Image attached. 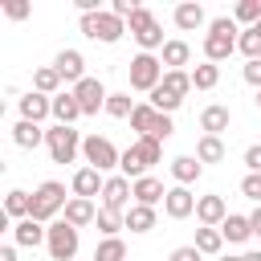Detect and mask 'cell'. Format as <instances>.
<instances>
[{"label": "cell", "mask_w": 261, "mask_h": 261, "mask_svg": "<svg viewBox=\"0 0 261 261\" xmlns=\"http://www.w3.org/2000/svg\"><path fill=\"white\" fill-rule=\"evenodd\" d=\"M253 29H257V33H261V24H253Z\"/></svg>", "instance_id": "816d5d0a"}, {"label": "cell", "mask_w": 261, "mask_h": 261, "mask_svg": "<svg viewBox=\"0 0 261 261\" xmlns=\"http://www.w3.org/2000/svg\"><path fill=\"white\" fill-rule=\"evenodd\" d=\"M171 20H175V29H179V33H196V29H204V24H208V12H204V4L184 0V4H175Z\"/></svg>", "instance_id": "9a60e30c"}, {"label": "cell", "mask_w": 261, "mask_h": 261, "mask_svg": "<svg viewBox=\"0 0 261 261\" xmlns=\"http://www.w3.org/2000/svg\"><path fill=\"white\" fill-rule=\"evenodd\" d=\"M49 241V224H41V220H16L12 224V245L16 249H37V245H45Z\"/></svg>", "instance_id": "4fadbf2b"}, {"label": "cell", "mask_w": 261, "mask_h": 261, "mask_svg": "<svg viewBox=\"0 0 261 261\" xmlns=\"http://www.w3.org/2000/svg\"><path fill=\"white\" fill-rule=\"evenodd\" d=\"M12 143H16V147H24V151H37V147L45 143V126H41V122H24V118H20V122L12 126Z\"/></svg>", "instance_id": "cb8c5ba5"}, {"label": "cell", "mask_w": 261, "mask_h": 261, "mask_svg": "<svg viewBox=\"0 0 261 261\" xmlns=\"http://www.w3.org/2000/svg\"><path fill=\"white\" fill-rule=\"evenodd\" d=\"M130 204H135L130 179H126V175H106V184H102V196H98V208L126 216V208H130Z\"/></svg>", "instance_id": "ba28073f"}, {"label": "cell", "mask_w": 261, "mask_h": 261, "mask_svg": "<svg viewBox=\"0 0 261 261\" xmlns=\"http://www.w3.org/2000/svg\"><path fill=\"white\" fill-rule=\"evenodd\" d=\"M82 159H86V167H94V171H114V167L122 163V151H118L106 135H86Z\"/></svg>", "instance_id": "8992f818"}, {"label": "cell", "mask_w": 261, "mask_h": 261, "mask_svg": "<svg viewBox=\"0 0 261 261\" xmlns=\"http://www.w3.org/2000/svg\"><path fill=\"white\" fill-rule=\"evenodd\" d=\"M245 261H261V249H249V253H241Z\"/></svg>", "instance_id": "c3c4849f"}, {"label": "cell", "mask_w": 261, "mask_h": 261, "mask_svg": "<svg viewBox=\"0 0 261 261\" xmlns=\"http://www.w3.org/2000/svg\"><path fill=\"white\" fill-rule=\"evenodd\" d=\"M94 224H98L102 237H118V228H126V220H122L118 212H106V208H98V220H94Z\"/></svg>", "instance_id": "f35d334b"}, {"label": "cell", "mask_w": 261, "mask_h": 261, "mask_svg": "<svg viewBox=\"0 0 261 261\" xmlns=\"http://www.w3.org/2000/svg\"><path fill=\"white\" fill-rule=\"evenodd\" d=\"M159 61H163L167 69H184V65L192 61V45H188L184 37H171V41L159 49Z\"/></svg>", "instance_id": "7402d4cb"}, {"label": "cell", "mask_w": 261, "mask_h": 261, "mask_svg": "<svg viewBox=\"0 0 261 261\" xmlns=\"http://www.w3.org/2000/svg\"><path fill=\"white\" fill-rule=\"evenodd\" d=\"M73 98H77L82 114H98V110H106V98H110V90H106L98 77H86V82H77V86H73Z\"/></svg>", "instance_id": "9c48e42d"}, {"label": "cell", "mask_w": 261, "mask_h": 261, "mask_svg": "<svg viewBox=\"0 0 261 261\" xmlns=\"http://www.w3.org/2000/svg\"><path fill=\"white\" fill-rule=\"evenodd\" d=\"M147 102H151V106H155L159 114H175V110L184 106V98H175V94H167L163 86H155V90L147 94Z\"/></svg>", "instance_id": "836d02e7"}, {"label": "cell", "mask_w": 261, "mask_h": 261, "mask_svg": "<svg viewBox=\"0 0 261 261\" xmlns=\"http://www.w3.org/2000/svg\"><path fill=\"white\" fill-rule=\"evenodd\" d=\"M237 41H241V29L232 16H212L208 20V33H204V61L220 65L237 53Z\"/></svg>", "instance_id": "6da1fadb"}, {"label": "cell", "mask_w": 261, "mask_h": 261, "mask_svg": "<svg viewBox=\"0 0 261 261\" xmlns=\"http://www.w3.org/2000/svg\"><path fill=\"white\" fill-rule=\"evenodd\" d=\"M196 200L200 196H192V188H167V200H163V212H167V220H188V216H196Z\"/></svg>", "instance_id": "8fae6325"}, {"label": "cell", "mask_w": 261, "mask_h": 261, "mask_svg": "<svg viewBox=\"0 0 261 261\" xmlns=\"http://www.w3.org/2000/svg\"><path fill=\"white\" fill-rule=\"evenodd\" d=\"M106 114H110V118H130V114H135L130 94H110V98H106Z\"/></svg>", "instance_id": "74e56055"}, {"label": "cell", "mask_w": 261, "mask_h": 261, "mask_svg": "<svg viewBox=\"0 0 261 261\" xmlns=\"http://www.w3.org/2000/svg\"><path fill=\"white\" fill-rule=\"evenodd\" d=\"M29 208H33V192L12 188V192L4 196V216H8V220H29Z\"/></svg>", "instance_id": "d4e9b609"}, {"label": "cell", "mask_w": 261, "mask_h": 261, "mask_svg": "<svg viewBox=\"0 0 261 261\" xmlns=\"http://www.w3.org/2000/svg\"><path fill=\"white\" fill-rule=\"evenodd\" d=\"M220 261H245V257H241V253H237V257H232V253H228V257H220Z\"/></svg>", "instance_id": "681fc988"}, {"label": "cell", "mask_w": 261, "mask_h": 261, "mask_svg": "<svg viewBox=\"0 0 261 261\" xmlns=\"http://www.w3.org/2000/svg\"><path fill=\"white\" fill-rule=\"evenodd\" d=\"M29 12H33V8H29L24 0H4V16H8V20H24Z\"/></svg>", "instance_id": "b9f144b4"}, {"label": "cell", "mask_w": 261, "mask_h": 261, "mask_svg": "<svg viewBox=\"0 0 261 261\" xmlns=\"http://www.w3.org/2000/svg\"><path fill=\"white\" fill-rule=\"evenodd\" d=\"M155 122H159V110H155L151 102H135V114H130V126L139 130V139H143V135H151V130H155Z\"/></svg>", "instance_id": "4dcf8cb0"}, {"label": "cell", "mask_w": 261, "mask_h": 261, "mask_svg": "<svg viewBox=\"0 0 261 261\" xmlns=\"http://www.w3.org/2000/svg\"><path fill=\"white\" fill-rule=\"evenodd\" d=\"M249 224H253V237H261V204L249 212Z\"/></svg>", "instance_id": "bcb514c9"}, {"label": "cell", "mask_w": 261, "mask_h": 261, "mask_svg": "<svg viewBox=\"0 0 261 261\" xmlns=\"http://www.w3.org/2000/svg\"><path fill=\"white\" fill-rule=\"evenodd\" d=\"M77 118H86V114H82V106H77L73 90H61V94L53 98V122H57V126H73Z\"/></svg>", "instance_id": "d6986e66"}, {"label": "cell", "mask_w": 261, "mask_h": 261, "mask_svg": "<svg viewBox=\"0 0 261 261\" xmlns=\"http://www.w3.org/2000/svg\"><path fill=\"white\" fill-rule=\"evenodd\" d=\"M33 90H37V94H49V98H57V94H61V73H57L53 65H41V69L33 73Z\"/></svg>", "instance_id": "f546056e"}, {"label": "cell", "mask_w": 261, "mask_h": 261, "mask_svg": "<svg viewBox=\"0 0 261 261\" xmlns=\"http://www.w3.org/2000/svg\"><path fill=\"white\" fill-rule=\"evenodd\" d=\"M82 143H86V139H82L73 126H57V122H53V126L45 130V147H49V159H53V163H73V159L82 155Z\"/></svg>", "instance_id": "277c9868"}, {"label": "cell", "mask_w": 261, "mask_h": 261, "mask_svg": "<svg viewBox=\"0 0 261 261\" xmlns=\"http://www.w3.org/2000/svg\"><path fill=\"white\" fill-rule=\"evenodd\" d=\"M200 257H204V253H200L196 245H179V249H171L167 261H200Z\"/></svg>", "instance_id": "7bdbcfd3"}, {"label": "cell", "mask_w": 261, "mask_h": 261, "mask_svg": "<svg viewBox=\"0 0 261 261\" xmlns=\"http://www.w3.org/2000/svg\"><path fill=\"white\" fill-rule=\"evenodd\" d=\"M224 216H228L224 196L208 192V196H200V200H196V220H200L204 228H220V224H224Z\"/></svg>", "instance_id": "7c38bea8"}, {"label": "cell", "mask_w": 261, "mask_h": 261, "mask_svg": "<svg viewBox=\"0 0 261 261\" xmlns=\"http://www.w3.org/2000/svg\"><path fill=\"white\" fill-rule=\"evenodd\" d=\"M65 204H69L65 184L45 179V184H37V188H33V208H29V216H33V220H41V224H53V220H61Z\"/></svg>", "instance_id": "7a4b0ae2"}, {"label": "cell", "mask_w": 261, "mask_h": 261, "mask_svg": "<svg viewBox=\"0 0 261 261\" xmlns=\"http://www.w3.org/2000/svg\"><path fill=\"white\" fill-rule=\"evenodd\" d=\"M53 69H57V73H61V82H69V86L86 82V57H82L77 49H61V53L53 57Z\"/></svg>", "instance_id": "5bb4252c"}, {"label": "cell", "mask_w": 261, "mask_h": 261, "mask_svg": "<svg viewBox=\"0 0 261 261\" xmlns=\"http://www.w3.org/2000/svg\"><path fill=\"white\" fill-rule=\"evenodd\" d=\"M151 24H155V12H151V8H143V4H139V8H135V16H130V20H126V33H130V37H139V33H147V29H151Z\"/></svg>", "instance_id": "ab89813d"}, {"label": "cell", "mask_w": 261, "mask_h": 261, "mask_svg": "<svg viewBox=\"0 0 261 261\" xmlns=\"http://www.w3.org/2000/svg\"><path fill=\"white\" fill-rule=\"evenodd\" d=\"M200 175H204V163H200L196 155H175V159H171V179H175L179 188H192Z\"/></svg>", "instance_id": "ffe728a7"}, {"label": "cell", "mask_w": 261, "mask_h": 261, "mask_svg": "<svg viewBox=\"0 0 261 261\" xmlns=\"http://www.w3.org/2000/svg\"><path fill=\"white\" fill-rule=\"evenodd\" d=\"M245 167H249V171H261V143L245 147Z\"/></svg>", "instance_id": "f6af8a7d"}, {"label": "cell", "mask_w": 261, "mask_h": 261, "mask_svg": "<svg viewBox=\"0 0 261 261\" xmlns=\"http://www.w3.org/2000/svg\"><path fill=\"white\" fill-rule=\"evenodd\" d=\"M16 110H20V118H24V122H45V118H53V98H49V94L29 90V94H20V98H16Z\"/></svg>", "instance_id": "30bf717a"}, {"label": "cell", "mask_w": 261, "mask_h": 261, "mask_svg": "<svg viewBox=\"0 0 261 261\" xmlns=\"http://www.w3.org/2000/svg\"><path fill=\"white\" fill-rule=\"evenodd\" d=\"M220 237H224L228 245H245V241L253 237V224H249V216H241V212H228V216H224V224H220Z\"/></svg>", "instance_id": "603a6c76"}, {"label": "cell", "mask_w": 261, "mask_h": 261, "mask_svg": "<svg viewBox=\"0 0 261 261\" xmlns=\"http://www.w3.org/2000/svg\"><path fill=\"white\" fill-rule=\"evenodd\" d=\"M102 171H94V167H77L73 171V179H69V196H82V200H94V196H102Z\"/></svg>", "instance_id": "2e32d148"}, {"label": "cell", "mask_w": 261, "mask_h": 261, "mask_svg": "<svg viewBox=\"0 0 261 261\" xmlns=\"http://www.w3.org/2000/svg\"><path fill=\"white\" fill-rule=\"evenodd\" d=\"M228 122H232V110L220 106V102H208V106L200 110V130H204V135H216V139H220V135L228 130Z\"/></svg>", "instance_id": "e0dca14e"}, {"label": "cell", "mask_w": 261, "mask_h": 261, "mask_svg": "<svg viewBox=\"0 0 261 261\" xmlns=\"http://www.w3.org/2000/svg\"><path fill=\"white\" fill-rule=\"evenodd\" d=\"M216 82H220V65L200 61V65L192 69V86H196V90H216Z\"/></svg>", "instance_id": "d6a6232c"}, {"label": "cell", "mask_w": 261, "mask_h": 261, "mask_svg": "<svg viewBox=\"0 0 261 261\" xmlns=\"http://www.w3.org/2000/svg\"><path fill=\"white\" fill-rule=\"evenodd\" d=\"M122 220H126V228H130V232H139V237H143V232H151V228H155V208H147V204H130Z\"/></svg>", "instance_id": "484cf974"}, {"label": "cell", "mask_w": 261, "mask_h": 261, "mask_svg": "<svg viewBox=\"0 0 261 261\" xmlns=\"http://www.w3.org/2000/svg\"><path fill=\"white\" fill-rule=\"evenodd\" d=\"M241 196L253 200V204H261V171H245V179H241Z\"/></svg>", "instance_id": "60d3db41"}, {"label": "cell", "mask_w": 261, "mask_h": 261, "mask_svg": "<svg viewBox=\"0 0 261 261\" xmlns=\"http://www.w3.org/2000/svg\"><path fill=\"white\" fill-rule=\"evenodd\" d=\"M77 245H82V228H73L69 220H53V224H49L45 249H49L53 261H73V257H77Z\"/></svg>", "instance_id": "52a82bcc"}, {"label": "cell", "mask_w": 261, "mask_h": 261, "mask_svg": "<svg viewBox=\"0 0 261 261\" xmlns=\"http://www.w3.org/2000/svg\"><path fill=\"white\" fill-rule=\"evenodd\" d=\"M241 77L253 86V90H261V61H245V69H241Z\"/></svg>", "instance_id": "ee69618b"}, {"label": "cell", "mask_w": 261, "mask_h": 261, "mask_svg": "<svg viewBox=\"0 0 261 261\" xmlns=\"http://www.w3.org/2000/svg\"><path fill=\"white\" fill-rule=\"evenodd\" d=\"M232 20H237V24H245V29L261 24V0H241V4L232 8Z\"/></svg>", "instance_id": "e575fe53"}, {"label": "cell", "mask_w": 261, "mask_h": 261, "mask_svg": "<svg viewBox=\"0 0 261 261\" xmlns=\"http://www.w3.org/2000/svg\"><path fill=\"white\" fill-rule=\"evenodd\" d=\"M237 49L245 53V61H261V33H257V29H241Z\"/></svg>", "instance_id": "d590c367"}, {"label": "cell", "mask_w": 261, "mask_h": 261, "mask_svg": "<svg viewBox=\"0 0 261 261\" xmlns=\"http://www.w3.org/2000/svg\"><path fill=\"white\" fill-rule=\"evenodd\" d=\"M77 29H82L90 41L114 45V41H122V33H126V20H122V16H114L110 8H102V12H90V16H82V20H77Z\"/></svg>", "instance_id": "3957f363"}, {"label": "cell", "mask_w": 261, "mask_h": 261, "mask_svg": "<svg viewBox=\"0 0 261 261\" xmlns=\"http://www.w3.org/2000/svg\"><path fill=\"white\" fill-rule=\"evenodd\" d=\"M0 261H16V245H0Z\"/></svg>", "instance_id": "7dc6e473"}, {"label": "cell", "mask_w": 261, "mask_h": 261, "mask_svg": "<svg viewBox=\"0 0 261 261\" xmlns=\"http://www.w3.org/2000/svg\"><path fill=\"white\" fill-rule=\"evenodd\" d=\"M126 73H130V90H143V94H151L159 82H163V61L155 57V53H135L130 57V65H126Z\"/></svg>", "instance_id": "5b68a950"}, {"label": "cell", "mask_w": 261, "mask_h": 261, "mask_svg": "<svg viewBox=\"0 0 261 261\" xmlns=\"http://www.w3.org/2000/svg\"><path fill=\"white\" fill-rule=\"evenodd\" d=\"M61 220H69L73 228H86V224H94V220H98V208H94V200H82V196H69V204H65V212H61Z\"/></svg>", "instance_id": "44dd1931"}, {"label": "cell", "mask_w": 261, "mask_h": 261, "mask_svg": "<svg viewBox=\"0 0 261 261\" xmlns=\"http://www.w3.org/2000/svg\"><path fill=\"white\" fill-rule=\"evenodd\" d=\"M224 139H216V135H200V143H196V159L200 163H224Z\"/></svg>", "instance_id": "f1b7e54d"}, {"label": "cell", "mask_w": 261, "mask_h": 261, "mask_svg": "<svg viewBox=\"0 0 261 261\" xmlns=\"http://www.w3.org/2000/svg\"><path fill=\"white\" fill-rule=\"evenodd\" d=\"M130 192H135V204H147V208H155V204H163V200H167V188H163V179H155V175L135 179V184H130Z\"/></svg>", "instance_id": "ac0fdd59"}, {"label": "cell", "mask_w": 261, "mask_h": 261, "mask_svg": "<svg viewBox=\"0 0 261 261\" xmlns=\"http://www.w3.org/2000/svg\"><path fill=\"white\" fill-rule=\"evenodd\" d=\"M135 147H139V155H143V163H147V167H155V163L163 159V143H159V139H151V135L135 139Z\"/></svg>", "instance_id": "8d00e7d4"}, {"label": "cell", "mask_w": 261, "mask_h": 261, "mask_svg": "<svg viewBox=\"0 0 261 261\" xmlns=\"http://www.w3.org/2000/svg\"><path fill=\"white\" fill-rule=\"evenodd\" d=\"M204 257H224V237H220V228H196V241H192Z\"/></svg>", "instance_id": "4316f807"}, {"label": "cell", "mask_w": 261, "mask_h": 261, "mask_svg": "<svg viewBox=\"0 0 261 261\" xmlns=\"http://www.w3.org/2000/svg\"><path fill=\"white\" fill-rule=\"evenodd\" d=\"M167 94H175V98H188L196 86H192V69H167L163 73V82H159Z\"/></svg>", "instance_id": "83f0119b"}, {"label": "cell", "mask_w": 261, "mask_h": 261, "mask_svg": "<svg viewBox=\"0 0 261 261\" xmlns=\"http://www.w3.org/2000/svg\"><path fill=\"white\" fill-rule=\"evenodd\" d=\"M253 102H257V110H261V90H257V98H253Z\"/></svg>", "instance_id": "f907efd6"}, {"label": "cell", "mask_w": 261, "mask_h": 261, "mask_svg": "<svg viewBox=\"0 0 261 261\" xmlns=\"http://www.w3.org/2000/svg\"><path fill=\"white\" fill-rule=\"evenodd\" d=\"M94 261H126V241L122 237H102L94 249Z\"/></svg>", "instance_id": "1f68e13d"}]
</instances>
